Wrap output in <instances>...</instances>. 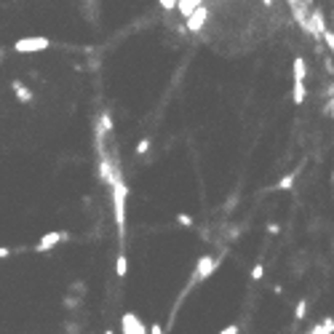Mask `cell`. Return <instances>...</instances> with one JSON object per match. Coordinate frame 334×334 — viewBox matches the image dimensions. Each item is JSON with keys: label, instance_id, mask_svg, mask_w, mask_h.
I'll return each instance as SVG.
<instances>
[{"label": "cell", "instance_id": "cell-1", "mask_svg": "<svg viewBox=\"0 0 334 334\" xmlns=\"http://www.w3.org/2000/svg\"><path fill=\"white\" fill-rule=\"evenodd\" d=\"M110 190H112V208H115V228H118V236L123 238L126 236V196H128V188H126L123 180H118Z\"/></svg>", "mask_w": 334, "mask_h": 334}, {"label": "cell", "instance_id": "cell-2", "mask_svg": "<svg viewBox=\"0 0 334 334\" xmlns=\"http://www.w3.org/2000/svg\"><path fill=\"white\" fill-rule=\"evenodd\" d=\"M46 48H51V40L43 35H32V38H19L14 43V51L16 54H40Z\"/></svg>", "mask_w": 334, "mask_h": 334}, {"label": "cell", "instance_id": "cell-3", "mask_svg": "<svg viewBox=\"0 0 334 334\" xmlns=\"http://www.w3.org/2000/svg\"><path fill=\"white\" fill-rule=\"evenodd\" d=\"M120 332L123 334H147V326L136 313H123L120 316Z\"/></svg>", "mask_w": 334, "mask_h": 334}, {"label": "cell", "instance_id": "cell-4", "mask_svg": "<svg viewBox=\"0 0 334 334\" xmlns=\"http://www.w3.org/2000/svg\"><path fill=\"white\" fill-rule=\"evenodd\" d=\"M67 238H70V236H67L64 230H54V232H46V236H43V238H40V240H38V244H35V252H38V254H43V252H48V248L59 246L62 240H67Z\"/></svg>", "mask_w": 334, "mask_h": 334}, {"label": "cell", "instance_id": "cell-5", "mask_svg": "<svg viewBox=\"0 0 334 334\" xmlns=\"http://www.w3.org/2000/svg\"><path fill=\"white\" fill-rule=\"evenodd\" d=\"M206 19H208V8L206 6H198V8L184 19V27H188V32H200L204 24H206Z\"/></svg>", "mask_w": 334, "mask_h": 334}, {"label": "cell", "instance_id": "cell-6", "mask_svg": "<svg viewBox=\"0 0 334 334\" xmlns=\"http://www.w3.org/2000/svg\"><path fill=\"white\" fill-rule=\"evenodd\" d=\"M308 27H310L308 32L321 40V35L326 32V30H329V27H326V22H324V11H321V8H313V14L308 16Z\"/></svg>", "mask_w": 334, "mask_h": 334}, {"label": "cell", "instance_id": "cell-7", "mask_svg": "<svg viewBox=\"0 0 334 334\" xmlns=\"http://www.w3.org/2000/svg\"><path fill=\"white\" fill-rule=\"evenodd\" d=\"M216 265H220V262H216L214 257H208V254H206V257H200L198 260V268H196V281H204V278H208L216 270Z\"/></svg>", "mask_w": 334, "mask_h": 334}, {"label": "cell", "instance_id": "cell-8", "mask_svg": "<svg viewBox=\"0 0 334 334\" xmlns=\"http://www.w3.org/2000/svg\"><path fill=\"white\" fill-rule=\"evenodd\" d=\"M11 88H14V96L19 99L22 104H27V102H32V91H30L22 80H11Z\"/></svg>", "mask_w": 334, "mask_h": 334}, {"label": "cell", "instance_id": "cell-9", "mask_svg": "<svg viewBox=\"0 0 334 334\" xmlns=\"http://www.w3.org/2000/svg\"><path fill=\"white\" fill-rule=\"evenodd\" d=\"M305 75H308L305 59L297 56V59H294V83H305Z\"/></svg>", "mask_w": 334, "mask_h": 334}, {"label": "cell", "instance_id": "cell-10", "mask_svg": "<svg viewBox=\"0 0 334 334\" xmlns=\"http://www.w3.org/2000/svg\"><path fill=\"white\" fill-rule=\"evenodd\" d=\"M308 334H334V318H326V321H321L318 326H313Z\"/></svg>", "mask_w": 334, "mask_h": 334}, {"label": "cell", "instance_id": "cell-11", "mask_svg": "<svg viewBox=\"0 0 334 334\" xmlns=\"http://www.w3.org/2000/svg\"><path fill=\"white\" fill-rule=\"evenodd\" d=\"M126 273H128V260H126V254H118V260H115V276L118 278H126Z\"/></svg>", "mask_w": 334, "mask_h": 334}, {"label": "cell", "instance_id": "cell-12", "mask_svg": "<svg viewBox=\"0 0 334 334\" xmlns=\"http://www.w3.org/2000/svg\"><path fill=\"white\" fill-rule=\"evenodd\" d=\"M176 8H180V14H182L184 19H188L190 14L198 8V3H196V0H176Z\"/></svg>", "mask_w": 334, "mask_h": 334}, {"label": "cell", "instance_id": "cell-13", "mask_svg": "<svg viewBox=\"0 0 334 334\" xmlns=\"http://www.w3.org/2000/svg\"><path fill=\"white\" fill-rule=\"evenodd\" d=\"M321 40L326 43V48H329V51L334 54V30H326V32L321 35Z\"/></svg>", "mask_w": 334, "mask_h": 334}, {"label": "cell", "instance_id": "cell-14", "mask_svg": "<svg viewBox=\"0 0 334 334\" xmlns=\"http://www.w3.org/2000/svg\"><path fill=\"white\" fill-rule=\"evenodd\" d=\"M292 184H294V174H286V176H284V180H281V182H278V184H276V188H278V190H289V188H292Z\"/></svg>", "mask_w": 334, "mask_h": 334}, {"label": "cell", "instance_id": "cell-15", "mask_svg": "<svg viewBox=\"0 0 334 334\" xmlns=\"http://www.w3.org/2000/svg\"><path fill=\"white\" fill-rule=\"evenodd\" d=\"M262 276H265V265H262V262H257V265H254V270H252V281H260Z\"/></svg>", "mask_w": 334, "mask_h": 334}, {"label": "cell", "instance_id": "cell-16", "mask_svg": "<svg viewBox=\"0 0 334 334\" xmlns=\"http://www.w3.org/2000/svg\"><path fill=\"white\" fill-rule=\"evenodd\" d=\"M305 310H308V302L302 300V302H297V310H294V318H297V321H302V318H305Z\"/></svg>", "mask_w": 334, "mask_h": 334}, {"label": "cell", "instance_id": "cell-17", "mask_svg": "<svg viewBox=\"0 0 334 334\" xmlns=\"http://www.w3.org/2000/svg\"><path fill=\"white\" fill-rule=\"evenodd\" d=\"M147 150H150V139H147V136H144V139H142V142H139V144H136V155H144Z\"/></svg>", "mask_w": 334, "mask_h": 334}, {"label": "cell", "instance_id": "cell-18", "mask_svg": "<svg viewBox=\"0 0 334 334\" xmlns=\"http://www.w3.org/2000/svg\"><path fill=\"white\" fill-rule=\"evenodd\" d=\"M176 222L184 224V228H192V216L190 214H176Z\"/></svg>", "mask_w": 334, "mask_h": 334}, {"label": "cell", "instance_id": "cell-19", "mask_svg": "<svg viewBox=\"0 0 334 334\" xmlns=\"http://www.w3.org/2000/svg\"><path fill=\"white\" fill-rule=\"evenodd\" d=\"M158 6L163 11H174L176 8V0H158Z\"/></svg>", "mask_w": 334, "mask_h": 334}, {"label": "cell", "instance_id": "cell-20", "mask_svg": "<svg viewBox=\"0 0 334 334\" xmlns=\"http://www.w3.org/2000/svg\"><path fill=\"white\" fill-rule=\"evenodd\" d=\"M147 334H163V326L160 324H150L147 326Z\"/></svg>", "mask_w": 334, "mask_h": 334}, {"label": "cell", "instance_id": "cell-21", "mask_svg": "<svg viewBox=\"0 0 334 334\" xmlns=\"http://www.w3.org/2000/svg\"><path fill=\"white\" fill-rule=\"evenodd\" d=\"M220 334H238V326H236V324H230V326H224Z\"/></svg>", "mask_w": 334, "mask_h": 334}, {"label": "cell", "instance_id": "cell-22", "mask_svg": "<svg viewBox=\"0 0 334 334\" xmlns=\"http://www.w3.org/2000/svg\"><path fill=\"white\" fill-rule=\"evenodd\" d=\"M324 112L329 115V118H334V96H332V102H329V104L324 107Z\"/></svg>", "mask_w": 334, "mask_h": 334}, {"label": "cell", "instance_id": "cell-23", "mask_svg": "<svg viewBox=\"0 0 334 334\" xmlns=\"http://www.w3.org/2000/svg\"><path fill=\"white\" fill-rule=\"evenodd\" d=\"M8 254H11L8 248H6V246H0V260H3V257H8Z\"/></svg>", "mask_w": 334, "mask_h": 334}, {"label": "cell", "instance_id": "cell-24", "mask_svg": "<svg viewBox=\"0 0 334 334\" xmlns=\"http://www.w3.org/2000/svg\"><path fill=\"white\" fill-rule=\"evenodd\" d=\"M262 3H265V6H268V8H273V0H262Z\"/></svg>", "mask_w": 334, "mask_h": 334}, {"label": "cell", "instance_id": "cell-25", "mask_svg": "<svg viewBox=\"0 0 334 334\" xmlns=\"http://www.w3.org/2000/svg\"><path fill=\"white\" fill-rule=\"evenodd\" d=\"M3 56H6V51H3V48H0V59H3Z\"/></svg>", "mask_w": 334, "mask_h": 334}, {"label": "cell", "instance_id": "cell-26", "mask_svg": "<svg viewBox=\"0 0 334 334\" xmlns=\"http://www.w3.org/2000/svg\"><path fill=\"white\" fill-rule=\"evenodd\" d=\"M196 3H198V6H204V0H196Z\"/></svg>", "mask_w": 334, "mask_h": 334}, {"label": "cell", "instance_id": "cell-27", "mask_svg": "<svg viewBox=\"0 0 334 334\" xmlns=\"http://www.w3.org/2000/svg\"><path fill=\"white\" fill-rule=\"evenodd\" d=\"M104 334H112V329H107V332H104Z\"/></svg>", "mask_w": 334, "mask_h": 334}, {"label": "cell", "instance_id": "cell-28", "mask_svg": "<svg viewBox=\"0 0 334 334\" xmlns=\"http://www.w3.org/2000/svg\"><path fill=\"white\" fill-rule=\"evenodd\" d=\"M332 184H334V174H332Z\"/></svg>", "mask_w": 334, "mask_h": 334}]
</instances>
